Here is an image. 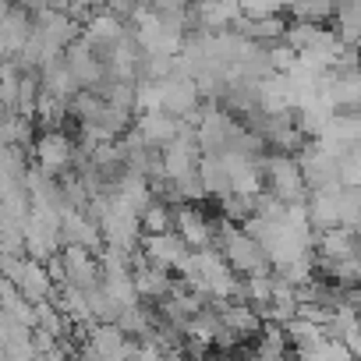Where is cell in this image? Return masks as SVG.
<instances>
[{
	"mask_svg": "<svg viewBox=\"0 0 361 361\" xmlns=\"http://www.w3.org/2000/svg\"><path fill=\"white\" fill-rule=\"evenodd\" d=\"M173 231L188 241V248H209V238H213V231H209V224H206V216L195 209V206H180L177 213H173Z\"/></svg>",
	"mask_w": 361,
	"mask_h": 361,
	"instance_id": "obj_4",
	"label": "cell"
},
{
	"mask_svg": "<svg viewBox=\"0 0 361 361\" xmlns=\"http://www.w3.org/2000/svg\"><path fill=\"white\" fill-rule=\"evenodd\" d=\"M266 180H269V192H273L280 202H287V206L301 202V195H305V188H308V180H305V173H301V163L290 159V156H273L269 166H266Z\"/></svg>",
	"mask_w": 361,
	"mask_h": 361,
	"instance_id": "obj_1",
	"label": "cell"
},
{
	"mask_svg": "<svg viewBox=\"0 0 361 361\" xmlns=\"http://www.w3.org/2000/svg\"><path fill=\"white\" fill-rule=\"evenodd\" d=\"M8 276L18 283V290L25 294V298H32V301H43L47 298V290H50V273L39 266V259H32V262H22V266H8Z\"/></svg>",
	"mask_w": 361,
	"mask_h": 361,
	"instance_id": "obj_5",
	"label": "cell"
},
{
	"mask_svg": "<svg viewBox=\"0 0 361 361\" xmlns=\"http://www.w3.org/2000/svg\"><path fill=\"white\" fill-rule=\"evenodd\" d=\"M224 255H227V262L238 269V273H245V276H255V273H266V252H262V245H259V238L255 234H248V231H231L227 234V245H224Z\"/></svg>",
	"mask_w": 361,
	"mask_h": 361,
	"instance_id": "obj_2",
	"label": "cell"
},
{
	"mask_svg": "<svg viewBox=\"0 0 361 361\" xmlns=\"http://www.w3.org/2000/svg\"><path fill=\"white\" fill-rule=\"evenodd\" d=\"M50 361H64V357H50Z\"/></svg>",
	"mask_w": 361,
	"mask_h": 361,
	"instance_id": "obj_15",
	"label": "cell"
},
{
	"mask_svg": "<svg viewBox=\"0 0 361 361\" xmlns=\"http://www.w3.org/2000/svg\"><path fill=\"white\" fill-rule=\"evenodd\" d=\"M298 361H357V357H354V350H350L343 340L322 336L319 343L301 347V350H298Z\"/></svg>",
	"mask_w": 361,
	"mask_h": 361,
	"instance_id": "obj_11",
	"label": "cell"
},
{
	"mask_svg": "<svg viewBox=\"0 0 361 361\" xmlns=\"http://www.w3.org/2000/svg\"><path fill=\"white\" fill-rule=\"evenodd\" d=\"M142 252H145V262L159 266V269H180L188 262V241L180 238L177 231H166V234H145L142 241Z\"/></svg>",
	"mask_w": 361,
	"mask_h": 361,
	"instance_id": "obj_3",
	"label": "cell"
},
{
	"mask_svg": "<svg viewBox=\"0 0 361 361\" xmlns=\"http://www.w3.org/2000/svg\"><path fill=\"white\" fill-rule=\"evenodd\" d=\"M36 152H39V170L47 177H57V170H64L71 163V142L64 135H57V131L43 135L39 145H36Z\"/></svg>",
	"mask_w": 361,
	"mask_h": 361,
	"instance_id": "obj_7",
	"label": "cell"
},
{
	"mask_svg": "<svg viewBox=\"0 0 361 361\" xmlns=\"http://www.w3.org/2000/svg\"><path fill=\"white\" fill-rule=\"evenodd\" d=\"M357 248H361V241L354 238L350 227H329L319 238V252H322L326 262H343V259L357 255Z\"/></svg>",
	"mask_w": 361,
	"mask_h": 361,
	"instance_id": "obj_8",
	"label": "cell"
},
{
	"mask_svg": "<svg viewBox=\"0 0 361 361\" xmlns=\"http://www.w3.org/2000/svg\"><path fill=\"white\" fill-rule=\"evenodd\" d=\"M173 213H177V209H166V206L152 202V206L142 213V231H145V234H166V231L173 227Z\"/></svg>",
	"mask_w": 361,
	"mask_h": 361,
	"instance_id": "obj_13",
	"label": "cell"
},
{
	"mask_svg": "<svg viewBox=\"0 0 361 361\" xmlns=\"http://www.w3.org/2000/svg\"><path fill=\"white\" fill-rule=\"evenodd\" d=\"M180 135V124L166 114V110H159V114H142V121H138V138H142V145H170L173 138Z\"/></svg>",
	"mask_w": 361,
	"mask_h": 361,
	"instance_id": "obj_6",
	"label": "cell"
},
{
	"mask_svg": "<svg viewBox=\"0 0 361 361\" xmlns=\"http://www.w3.org/2000/svg\"><path fill=\"white\" fill-rule=\"evenodd\" d=\"M135 287H138L142 298H163L170 290V273L152 266V262H145V266L135 269Z\"/></svg>",
	"mask_w": 361,
	"mask_h": 361,
	"instance_id": "obj_12",
	"label": "cell"
},
{
	"mask_svg": "<svg viewBox=\"0 0 361 361\" xmlns=\"http://www.w3.org/2000/svg\"><path fill=\"white\" fill-rule=\"evenodd\" d=\"M89 350H96L99 357H106V361H114V357H121L128 347H124V329H121V322H99V326H92L89 329Z\"/></svg>",
	"mask_w": 361,
	"mask_h": 361,
	"instance_id": "obj_9",
	"label": "cell"
},
{
	"mask_svg": "<svg viewBox=\"0 0 361 361\" xmlns=\"http://www.w3.org/2000/svg\"><path fill=\"white\" fill-rule=\"evenodd\" d=\"M199 177H202V185H206L209 195H224V199L234 195V177H231L224 156H206L199 163Z\"/></svg>",
	"mask_w": 361,
	"mask_h": 361,
	"instance_id": "obj_10",
	"label": "cell"
},
{
	"mask_svg": "<svg viewBox=\"0 0 361 361\" xmlns=\"http://www.w3.org/2000/svg\"><path fill=\"white\" fill-rule=\"evenodd\" d=\"M135 361H163V357H159V350H156V347H149V343H145V347H138V350H135Z\"/></svg>",
	"mask_w": 361,
	"mask_h": 361,
	"instance_id": "obj_14",
	"label": "cell"
}]
</instances>
